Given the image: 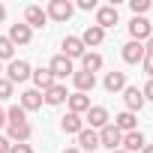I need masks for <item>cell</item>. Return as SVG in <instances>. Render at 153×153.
Wrapping results in <instances>:
<instances>
[{"mask_svg":"<svg viewBox=\"0 0 153 153\" xmlns=\"http://www.w3.org/2000/svg\"><path fill=\"white\" fill-rule=\"evenodd\" d=\"M3 78L6 81H12V84H24V81H30V72H33V66L27 63V60H9V66H3Z\"/></svg>","mask_w":153,"mask_h":153,"instance_id":"cell-1","label":"cell"},{"mask_svg":"<svg viewBox=\"0 0 153 153\" xmlns=\"http://www.w3.org/2000/svg\"><path fill=\"white\" fill-rule=\"evenodd\" d=\"M45 15H48L51 21H60V24H66V21L75 15V3H69V0H48Z\"/></svg>","mask_w":153,"mask_h":153,"instance_id":"cell-2","label":"cell"},{"mask_svg":"<svg viewBox=\"0 0 153 153\" xmlns=\"http://www.w3.org/2000/svg\"><path fill=\"white\" fill-rule=\"evenodd\" d=\"M126 27H129L132 42H147V39L153 36V27H150V21H147L144 15H132V21H129Z\"/></svg>","mask_w":153,"mask_h":153,"instance_id":"cell-3","label":"cell"},{"mask_svg":"<svg viewBox=\"0 0 153 153\" xmlns=\"http://www.w3.org/2000/svg\"><path fill=\"white\" fill-rule=\"evenodd\" d=\"M120 144H123V132H120L114 123H108V126L99 129V147H105V150L111 153V150H120Z\"/></svg>","mask_w":153,"mask_h":153,"instance_id":"cell-4","label":"cell"},{"mask_svg":"<svg viewBox=\"0 0 153 153\" xmlns=\"http://www.w3.org/2000/svg\"><path fill=\"white\" fill-rule=\"evenodd\" d=\"M48 69H51V75H54V81H63V78H72L75 63H72L69 57H63V54H54L51 63H48Z\"/></svg>","mask_w":153,"mask_h":153,"instance_id":"cell-5","label":"cell"},{"mask_svg":"<svg viewBox=\"0 0 153 153\" xmlns=\"http://www.w3.org/2000/svg\"><path fill=\"white\" fill-rule=\"evenodd\" d=\"M84 123H87V129H102V126H108L111 123V114H108V108L105 105H90V111L84 114Z\"/></svg>","mask_w":153,"mask_h":153,"instance_id":"cell-6","label":"cell"},{"mask_svg":"<svg viewBox=\"0 0 153 153\" xmlns=\"http://www.w3.org/2000/svg\"><path fill=\"white\" fill-rule=\"evenodd\" d=\"M6 39L18 48V45H30L33 42V30L24 24V21H18V24H9V33H6Z\"/></svg>","mask_w":153,"mask_h":153,"instance_id":"cell-7","label":"cell"},{"mask_svg":"<svg viewBox=\"0 0 153 153\" xmlns=\"http://www.w3.org/2000/svg\"><path fill=\"white\" fill-rule=\"evenodd\" d=\"M123 105H126V111H132V114H138L147 102H144V93H141V87H135V84H126V90H123Z\"/></svg>","mask_w":153,"mask_h":153,"instance_id":"cell-8","label":"cell"},{"mask_svg":"<svg viewBox=\"0 0 153 153\" xmlns=\"http://www.w3.org/2000/svg\"><path fill=\"white\" fill-rule=\"evenodd\" d=\"M6 138L12 144H27L33 138V126L30 123H6Z\"/></svg>","mask_w":153,"mask_h":153,"instance_id":"cell-9","label":"cell"},{"mask_svg":"<svg viewBox=\"0 0 153 153\" xmlns=\"http://www.w3.org/2000/svg\"><path fill=\"white\" fill-rule=\"evenodd\" d=\"M66 99H69V90H66V84H60V81H57V84H51L48 90H42V102H45V105H51V108L63 105Z\"/></svg>","mask_w":153,"mask_h":153,"instance_id":"cell-10","label":"cell"},{"mask_svg":"<svg viewBox=\"0 0 153 153\" xmlns=\"http://www.w3.org/2000/svg\"><path fill=\"white\" fill-rule=\"evenodd\" d=\"M120 57H123V63H129V66H138L141 60H144V42H126L123 48H120Z\"/></svg>","mask_w":153,"mask_h":153,"instance_id":"cell-11","label":"cell"},{"mask_svg":"<svg viewBox=\"0 0 153 153\" xmlns=\"http://www.w3.org/2000/svg\"><path fill=\"white\" fill-rule=\"evenodd\" d=\"M60 48H63V57H69L72 63H75V60H81L84 51H87L84 42H81L78 36H63V45H60Z\"/></svg>","mask_w":153,"mask_h":153,"instance_id":"cell-12","label":"cell"},{"mask_svg":"<svg viewBox=\"0 0 153 153\" xmlns=\"http://www.w3.org/2000/svg\"><path fill=\"white\" fill-rule=\"evenodd\" d=\"M126 72H105V78H102V87H105V93H123L126 90Z\"/></svg>","mask_w":153,"mask_h":153,"instance_id":"cell-13","label":"cell"},{"mask_svg":"<svg viewBox=\"0 0 153 153\" xmlns=\"http://www.w3.org/2000/svg\"><path fill=\"white\" fill-rule=\"evenodd\" d=\"M30 81H33V87H36L39 93H42V90H48L51 84H57V81H54V75H51V69H48V66H36V69L30 72Z\"/></svg>","mask_w":153,"mask_h":153,"instance_id":"cell-14","label":"cell"},{"mask_svg":"<svg viewBox=\"0 0 153 153\" xmlns=\"http://www.w3.org/2000/svg\"><path fill=\"white\" fill-rule=\"evenodd\" d=\"M72 84H75V93H87V96H90V90L96 87V75L75 69V72H72Z\"/></svg>","mask_w":153,"mask_h":153,"instance_id":"cell-15","label":"cell"},{"mask_svg":"<svg viewBox=\"0 0 153 153\" xmlns=\"http://www.w3.org/2000/svg\"><path fill=\"white\" fill-rule=\"evenodd\" d=\"M45 21H48V15H45V9H42V6L30 3V6L24 9V24H27L30 30H36V27H45Z\"/></svg>","mask_w":153,"mask_h":153,"instance_id":"cell-16","label":"cell"},{"mask_svg":"<svg viewBox=\"0 0 153 153\" xmlns=\"http://www.w3.org/2000/svg\"><path fill=\"white\" fill-rule=\"evenodd\" d=\"M117 21H120V15H117V6H96V27L108 30V27H114Z\"/></svg>","mask_w":153,"mask_h":153,"instance_id":"cell-17","label":"cell"},{"mask_svg":"<svg viewBox=\"0 0 153 153\" xmlns=\"http://www.w3.org/2000/svg\"><path fill=\"white\" fill-rule=\"evenodd\" d=\"M18 105H21L24 111H39V108H42V93H39L36 87H27V90H21Z\"/></svg>","mask_w":153,"mask_h":153,"instance_id":"cell-18","label":"cell"},{"mask_svg":"<svg viewBox=\"0 0 153 153\" xmlns=\"http://www.w3.org/2000/svg\"><path fill=\"white\" fill-rule=\"evenodd\" d=\"M75 138H78V144H75V147H78V150H87V153H93L96 147H99V132L96 129H81L78 135H75Z\"/></svg>","mask_w":153,"mask_h":153,"instance_id":"cell-19","label":"cell"},{"mask_svg":"<svg viewBox=\"0 0 153 153\" xmlns=\"http://www.w3.org/2000/svg\"><path fill=\"white\" fill-rule=\"evenodd\" d=\"M144 144H147L144 132H141V129H135V132H126V135H123L120 150H126V153H141V147H144Z\"/></svg>","mask_w":153,"mask_h":153,"instance_id":"cell-20","label":"cell"},{"mask_svg":"<svg viewBox=\"0 0 153 153\" xmlns=\"http://www.w3.org/2000/svg\"><path fill=\"white\" fill-rule=\"evenodd\" d=\"M60 129H63L66 135H78V132L84 129V117H81V114H72V111H66V114L60 117Z\"/></svg>","mask_w":153,"mask_h":153,"instance_id":"cell-21","label":"cell"},{"mask_svg":"<svg viewBox=\"0 0 153 153\" xmlns=\"http://www.w3.org/2000/svg\"><path fill=\"white\" fill-rule=\"evenodd\" d=\"M78 39L84 42V48H90V45L96 48V45H102V42H105V30H102V27H96V24H87V27H84V33H81Z\"/></svg>","mask_w":153,"mask_h":153,"instance_id":"cell-22","label":"cell"},{"mask_svg":"<svg viewBox=\"0 0 153 153\" xmlns=\"http://www.w3.org/2000/svg\"><path fill=\"white\" fill-rule=\"evenodd\" d=\"M66 105H69L72 114H81V117H84V114L90 111V96H87V93H69Z\"/></svg>","mask_w":153,"mask_h":153,"instance_id":"cell-23","label":"cell"},{"mask_svg":"<svg viewBox=\"0 0 153 153\" xmlns=\"http://www.w3.org/2000/svg\"><path fill=\"white\" fill-rule=\"evenodd\" d=\"M111 123H114V126L126 135V132H135V129H138V114H132V111H120Z\"/></svg>","mask_w":153,"mask_h":153,"instance_id":"cell-24","label":"cell"},{"mask_svg":"<svg viewBox=\"0 0 153 153\" xmlns=\"http://www.w3.org/2000/svg\"><path fill=\"white\" fill-rule=\"evenodd\" d=\"M102 54H96V51H84V57H81V72H90V75H96L99 69H102Z\"/></svg>","mask_w":153,"mask_h":153,"instance_id":"cell-25","label":"cell"},{"mask_svg":"<svg viewBox=\"0 0 153 153\" xmlns=\"http://www.w3.org/2000/svg\"><path fill=\"white\" fill-rule=\"evenodd\" d=\"M6 123H30V120L21 105H12V108H6Z\"/></svg>","mask_w":153,"mask_h":153,"instance_id":"cell-26","label":"cell"},{"mask_svg":"<svg viewBox=\"0 0 153 153\" xmlns=\"http://www.w3.org/2000/svg\"><path fill=\"white\" fill-rule=\"evenodd\" d=\"M6 60H15V45L6 36H0V63H6Z\"/></svg>","mask_w":153,"mask_h":153,"instance_id":"cell-27","label":"cell"},{"mask_svg":"<svg viewBox=\"0 0 153 153\" xmlns=\"http://www.w3.org/2000/svg\"><path fill=\"white\" fill-rule=\"evenodd\" d=\"M12 93H15V84H12V81H6L3 75H0V102L12 99Z\"/></svg>","mask_w":153,"mask_h":153,"instance_id":"cell-28","label":"cell"},{"mask_svg":"<svg viewBox=\"0 0 153 153\" xmlns=\"http://www.w3.org/2000/svg\"><path fill=\"white\" fill-rule=\"evenodd\" d=\"M129 9H132V15H144L150 9V0H129Z\"/></svg>","mask_w":153,"mask_h":153,"instance_id":"cell-29","label":"cell"},{"mask_svg":"<svg viewBox=\"0 0 153 153\" xmlns=\"http://www.w3.org/2000/svg\"><path fill=\"white\" fill-rule=\"evenodd\" d=\"M75 6H78L81 12H93V9H96V0H78Z\"/></svg>","mask_w":153,"mask_h":153,"instance_id":"cell-30","label":"cell"},{"mask_svg":"<svg viewBox=\"0 0 153 153\" xmlns=\"http://www.w3.org/2000/svg\"><path fill=\"white\" fill-rule=\"evenodd\" d=\"M141 93H144V102H153V78L141 87Z\"/></svg>","mask_w":153,"mask_h":153,"instance_id":"cell-31","label":"cell"},{"mask_svg":"<svg viewBox=\"0 0 153 153\" xmlns=\"http://www.w3.org/2000/svg\"><path fill=\"white\" fill-rule=\"evenodd\" d=\"M141 69L147 72V78H153V57H144L141 60Z\"/></svg>","mask_w":153,"mask_h":153,"instance_id":"cell-32","label":"cell"},{"mask_svg":"<svg viewBox=\"0 0 153 153\" xmlns=\"http://www.w3.org/2000/svg\"><path fill=\"white\" fill-rule=\"evenodd\" d=\"M9 153H33V144H12Z\"/></svg>","mask_w":153,"mask_h":153,"instance_id":"cell-33","label":"cell"},{"mask_svg":"<svg viewBox=\"0 0 153 153\" xmlns=\"http://www.w3.org/2000/svg\"><path fill=\"white\" fill-rule=\"evenodd\" d=\"M9 150H12V141L6 135H0V153H9Z\"/></svg>","mask_w":153,"mask_h":153,"instance_id":"cell-34","label":"cell"},{"mask_svg":"<svg viewBox=\"0 0 153 153\" xmlns=\"http://www.w3.org/2000/svg\"><path fill=\"white\" fill-rule=\"evenodd\" d=\"M144 57H153V36L144 42Z\"/></svg>","mask_w":153,"mask_h":153,"instance_id":"cell-35","label":"cell"},{"mask_svg":"<svg viewBox=\"0 0 153 153\" xmlns=\"http://www.w3.org/2000/svg\"><path fill=\"white\" fill-rule=\"evenodd\" d=\"M0 129H6V108H0Z\"/></svg>","mask_w":153,"mask_h":153,"instance_id":"cell-36","label":"cell"},{"mask_svg":"<svg viewBox=\"0 0 153 153\" xmlns=\"http://www.w3.org/2000/svg\"><path fill=\"white\" fill-rule=\"evenodd\" d=\"M3 21H6V6L0 3V24H3Z\"/></svg>","mask_w":153,"mask_h":153,"instance_id":"cell-37","label":"cell"},{"mask_svg":"<svg viewBox=\"0 0 153 153\" xmlns=\"http://www.w3.org/2000/svg\"><path fill=\"white\" fill-rule=\"evenodd\" d=\"M141 153H153V144H144V147H141Z\"/></svg>","mask_w":153,"mask_h":153,"instance_id":"cell-38","label":"cell"},{"mask_svg":"<svg viewBox=\"0 0 153 153\" xmlns=\"http://www.w3.org/2000/svg\"><path fill=\"white\" fill-rule=\"evenodd\" d=\"M63 153H81V150H78V147H66Z\"/></svg>","mask_w":153,"mask_h":153,"instance_id":"cell-39","label":"cell"},{"mask_svg":"<svg viewBox=\"0 0 153 153\" xmlns=\"http://www.w3.org/2000/svg\"><path fill=\"white\" fill-rule=\"evenodd\" d=\"M111 153H126V150H111Z\"/></svg>","mask_w":153,"mask_h":153,"instance_id":"cell-40","label":"cell"},{"mask_svg":"<svg viewBox=\"0 0 153 153\" xmlns=\"http://www.w3.org/2000/svg\"><path fill=\"white\" fill-rule=\"evenodd\" d=\"M0 72H3V63H0Z\"/></svg>","mask_w":153,"mask_h":153,"instance_id":"cell-41","label":"cell"},{"mask_svg":"<svg viewBox=\"0 0 153 153\" xmlns=\"http://www.w3.org/2000/svg\"><path fill=\"white\" fill-rule=\"evenodd\" d=\"M150 27H153V21H150Z\"/></svg>","mask_w":153,"mask_h":153,"instance_id":"cell-42","label":"cell"}]
</instances>
